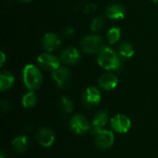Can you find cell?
<instances>
[{"label": "cell", "mask_w": 158, "mask_h": 158, "mask_svg": "<svg viewBox=\"0 0 158 158\" xmlns=\"http://www.w3.org/2000/svg\"><path fill=\"white\" fill-rule=\"evenodd\" d=\"M98 64L107 70H118L121 68V60L118 55L109 47H104L97 56Z\"/></svg>", "instance_id": "obj_1"}, {"label": "cell", "mask_w": 158, "mask_h": 158, "mask_svg": "<svg viewBox=\"0 0 158 158\" xmlns=\"http://www.w3.org/2000/svg\"><path fill=\"white\" fill-rule=\"evenodd\" d=\"M22 78L25 86L31 91L39 89L43 83V75L41 71L32 64L24 67L22 70Z\"/></svg>", "instance_id": "obj_2"}, {"label": "cell", "mask_w": 158, "mask_h": 158, "mask_svg": "<svg viewBox=\"0 0 158 158\" xmlns=\"http://www.w3.org/2000/svg\"><path fill=\"white\" fill-rule=\"evenodd\" d=\"M81 48L86 54L99 53L104 48V42L100 35L85 36L81 42Z\"/></svg>", "instance_id": "obj_3"}, {"label": "cell", "mask_w": 158, "mask_h": 158, "mask_svg": "<svg viewBox=\"0 0 158 158\" xmlns=\"http://www.w3.org/2000/svg\"><path fill=\"white\" fill-rule=\"evenodd\" d=\"M69 128L76 135H81L90 131L91 125L84 116L76 114L69 119Z\"/></svg>", "instance_id": "obj_4"}, {"label": "cell", "mask_w": 158, "mask_h": 158, "mask_svg": "<svg viewBox=\"0 0 158 158\" xmlns=\"http://www.w3.org/2000/svg\"><path fill=\"white\" fill-rule=\"evenodd\" d=\"M111 127L118 133H126L131 127V121L127 116L118 114L111 118Z\"/></svg>", "instance_id": "obj_5"}, {"label": "cell", "mask_w": 158, "mask_h": 158, "mask_svg": "<svg viewBox=\"0 0 158 158\" xmlns=\"http://www.w3.org/2000/svg\"><path fill=\"white\" fill-rule=\"evenodd\" d=\"M114 133L108 130H102L95 134V143L100 149H107L114 143Z\"/></svg>", "instance_id": "obj_6"}, {"label": "cell", "mask_w": 158, "mask_h": 158, "mask_svg": "<svg viewBox=\"0 0 158 158\" xmlns=\"http://www.w3.org/2000/svg\"><path fill=\"white\" fill-rule=\"evenodd\" d=\"M82 102L86 107H93L101 102V93L95 87H88L82 95Z\"/></svg>", "instance_id": "obj_7"}, {"label": "cell", "mask_w": 158, "mask_h": 158, "mask_svg": "<svg viewBox=\"0 0 158 158\" xmlns=\"http://www.w3.org/2000/svg\"><path fill=\"white\" fill-rule=\"evenodd\" d=\"M38 64L40 67H42L44 69L47 70H55L56 69H58L60 67V61L59 59L52 55V54H48V53H44L42 55H40L37 58Z\"/></svg>", "instance_id": "obj_8"}, {"label": "cell", "mask_w": 158, "mask_h": 158, "mask_svg": "<svg viewBox=\"0 0 158 158\" xmlns=\"http://www.w3.org/2000/svg\"><path fill=\"white\" fill-rule=\"evenodd\" d=\"M36 139L41 146L47 148L54 144L56 138L54 131L50 128L43 127L36 133Z\"/></svg>", "instance_id": "obj_9"}, {"label": "cell", "mask_w": 158, "mask_h": 158, "mask_svg": "<svg viewBox=\"0 0 158 158\" xmlns=\"http://www.w3.org/2000/svg\"><path fill=\"white\" fill-rule=\"evenodd\" d=\"M108 119H109L108 113L106 111L102 110V111L97 112L95 114L93 121H92V124H91V128H90L91 132L94 133V134L98 133L107 124Z\"/></svg>", "instance_id": "obj_10"}, {"label": "cell", "mask_w": 158, "mask_h": 158, "mask_svg": "<svg viewBox=\"0 0 158 158\" xmlns=\"http://www.w3.org/2000/svg\"><path fill=\"white\" fill-rule=\"evenodd\" d=\"M52 76L57 86L60 88L65 87L70 80V72L65 67H59L58 69H55Z\"/></svg>", "instance_id": "obj_11"}, {"label": "cell", "mask_w": 158, "mask_h": 158, "mask_svg": "<svg viewBox=\"0 0 158 158\" xmlns=\"http://www.w3.org/2000/svg\"><path fill=\"white\" fill-rule=\"evenodd\" d=\"M60 44H61L60 38L54 32L46 33L44 36L43 41H42L43 47L47 52H51V51L56 50L57 47H59Z\"/></svg>", "instance_id": "obj_12"}, {"label": "cell", "mask_w": 158, "mask_h": 158, "mask_svg": "<svg viewBox=\"0 0 158 158\" xmlns=\"http://www.w3.org/2000/svg\"><path fill=\"white\" fill-rule=\"evenodd\" d=\"M60 59L63 63L67 65H75L81 59V55L76 48L69 47L62 51L60 55Z\"/></svg>", "instance_id": "obj_13"}, {"label": "cell", "mask_w": 158, "mask_h": 158, "mask_svg": "<svg viewBox=\"0 0 158 158\" xmlns=\"http://www.w3.org/2000/svg\"><path fill=\"white\" fill-rule=\"evenodd\" d=\"M118 78L116 75L111 74V73H106L104 75H102L98 81V84L99 86L106 91H110L113 90L117 87L118 85Z\"/></svg>", "instance_id": "obj_14"}, {"label": "cell", "mask_w": 158, "mask_h": 158, "mask_svg": "<svg viewBox=\"0 0 158 158\" xmlns=\"http://www.w3.org/2000/svg\"><path fill=\"white\" fill-rule=\"evenodd\" d=\"M106 15L112 19H120L125 17V8L119 4H113L106 8Z\"/></svg>", "instance_id": "obj_15"}, {"label": "cell", "mask_w": 158, "mask_h": 158, "mask_svg": "<svg viewBox=\"0 0 158 158\" xmlns=\"http://www.w3.org/2000/svg\"><path fill=\"white\" fill-rule=\"evenodd\" d=\"M11 145L17 153H19V154L24 153V152H26V150L28 149V146H29V138L26 135L18 136L12 140Z\"/></svg>", "instance_id": "obj_16"}, {"label": "cell", "mask_w": 158, "mask_h": 158, "mask_svg": "<svg viewBox=\"0 0 158 158\" xmlns=\"http://www.w3.org/2000/svg\"><path fill=\"white\" fill-rule=\"evenodd\" d=\"M15 78L8 71H2L0 74V90L6 91L12 87L14 84Z\"/></svg>", "instance_id": "obj_17"}, {"label": "cell", "mask_w": 158, "mask_h": 158, "mask_svg": "<svg viewBox=\"0 0 158 158\" xmlns=\"http://www.w3.org/2000/svg\"><path fill=\"white\" fill-rule=\"evenodd\" d=\"M36 103H37V96L32 91L25 94L21 99V104L26 108L33 107L36 105Z\"/></svg>", "instance_id": "obj_18"}, {"label": "cell", "mask_w": 158, "mask_h": 158, "mask_svg": "<svg viewBox=\"0 0 158 158\" xmlns=\"http://www.w3.org/2000/svg\"><path fill=\"white\" fill-rule=\"evenodd\" d=\"M118 54L124 58H131L134 55V49L130 43H122L118 46Z\"/></svg>", "instance_id": "obj_19"}, {"label": "cell", "mask_w": 158, "mask_h": 158, "mask_svg": "<svg viewBox=\"0 0 158 158\" xmlns=\"http://www.w3.org/2000/svg\"><path fill=\"white\" fill-rule=\"evenodd\" d=\"M120 35H121L120 30H119V28H117V27H113V28L109 29L108 31L106 32V38L110 44H116L119 40Z\"/></svg>", "instance_id": "obj_20"}, {"label": "cell", "mask_w": 158, "mask_h": 158, "mask_svg": "<svg viewBox=\"0 0 158 158\" xmlns=\"http://www.w3.org/2000/svg\"><path fill=\"white\" fill-rule=\"evenodd\" d=\"M60 105H61V107L65 113H71L73 110V107H74V104H73L72 100L68 96H62L61 97Z\"/></svg>", "instance_id": "obj_21"}, {"label": "cell", "mask_w": 158, "mask_h": 158, "mask_svg": "<svg viewBox=\"0 0 158 158\" xmlns=\"http://www.w3.org/2000/svg\"><path fill=\"white\" fill-rule=\"evenodd\" d=\"M104 27V19L102 17H95L91 24V29L93 31H99Z\"/></svg>", "instance_id": "obj_22"}, {"label": "cell", "mask_w": 158, "mask_h": 158, "mask_svg": "<svg viewBox=\"0 0 158 158\" xmlns=\"http://www.w3.org/2000/svg\"><path fill=\"white\" fill-rule=\"evenodd\" d=\"M1 106H2V109L3 110H8V109H10L11 105H10V103L7 100H2Z\"/></svg>", "instance_id": "obj_23"}, {"label": "cell", "mask_w": 158, "mask_h": 158, "mask_svg": "<svg viewBox=\"0 0 158 158\" xmlns=\"http://www.w3.org/2000/svg\"><path fill=\"white\" fill-rule=\"evenodd\" d=\"M65 35H67V36H70L71 34H73L74 33V30L72 29V28H67L66 30H65Z\"/></svg>", "instance_id": "obj_24"}, {"label": "cell", "mask_w": 158, "mask_h": 158, "mask_svg": "<svg viewBox=\"0 0 158 158\" xmlns=\"http://www.w3.org/2000/svg\"><path fill=\"white\" fill-rule=\"evenodd\" d=\"M0 55H1V59H0V65L2 66V65L4 64L5 60H6V56H5V54H4V52H2V51H1Z\"/></svg>", "instance_id": "obj_25"}, {"label": "cell", "mask_w": 158, "mask_h": 158, "mask_svg": "<svg viewBox=\"0 0 158 158\" xmlns=\"http://www.w3.org/2000/svg\"><path fill=\"white\" fill-rule=\"evenodd\" d=\"M19 1H20V2H24V3H28V2H31V1H32V0H19Z\"/></svg>", "instance_id": "obj_26"}, {"label": "cell", "mask_w": 158, "mask_h": 158, "mask_svg": "<svg viewBox=\"0 0 158 158\" xmlns=\"http://www.w3.org/2000/svg\"><path fill=\"white\" fill-rule=\"evenodd\" d=\"M152 1H153L154 3H157L158 4V0H152Z\"/></svg>", "instance_id": "obj_27"}]
</instances>
